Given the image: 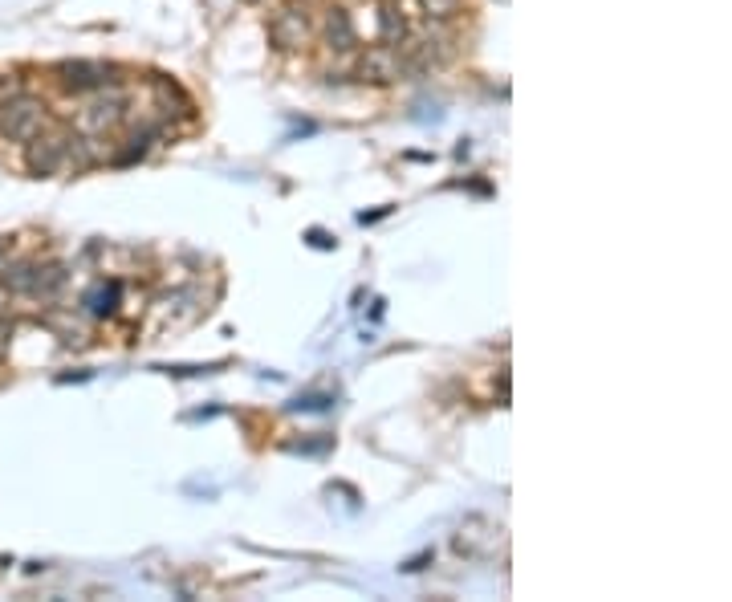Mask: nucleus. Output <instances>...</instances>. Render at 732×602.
<instances>
[{"label": "nucleus", "mask_w": 732, "mask_h": 602, "mask_svg": "<svg viewBox=\"0 0 732 602\" xmlns=\"http://www.w3.org/2000/svg\"><path fill=\"white\" fill-rule=\"evenodd\" d=\"M37 131H45V106H41L37 98L17 94V98H5V102H0V135H5V139L25 143V139H33Z\"/></svg>", "instance_id": "nucleus-1"}, {"label": "nucleus", "mask_w": 732, "mask_h": 602, "mask_svg": "<svg viewBox=\"0 0 732 602\" xmlns=\"http://www.w3.org/2000/svg\"><path fill=\"white\" fill-rule=\"evenodd\" d=\"M53 74H57V82L66 86L70 94H94L106 82H118L114 78L118 70L114 66H102V62H66V66H57Z\"/></svg>", "instance_id": "nucleus-2"}, {"label": "nucleus", "mask_w": 732, "mask_h": 602, "mask_svg": "<svg viewBox=\"0 0 732 602\" xmlns=\"http://www.w3.org/2000/svg\"><path fill=\"white\" fill-rule=\"evenodd\" d=\"M66 139L70 135H33V139H25L29 143V151H25V167L33 171V175H57L61 167H66Z\"/></svg>", "instance_id": "nucleus-3"}, {"label": "nucleus", "mask_w": 732, "mask_h": 602, "mask_svg": "<svg viewBox=\"0 0 732 602\" xmlns=\"http://www.w3.org/2000/svg\"><path fill=\"white\" fill-rule=\"evenodd\" d=\"M269 33H273V41H277L281 49L310 45V41L318 37V29H314V21H310V13H305V9H281V13L273 17Z\"/></svg>", "instance_id": "nucleus-4"}, {"label": "nucleus", "mask_w": 732, "mask_h": 602, "mask_svg": "<svg viewBox=\"0 0 732 602\" xmlns=\"http://www.w3.org/2000/svg\"><path fill=\"white\" fill-rule=\"evenodd\" d=\"M118 297H122V285H118V281H98V285H94V289L82 297V306H86V314H94V318H106V314H114Z\"/></svg>", "instance_id": "nucleus-5"}, {"label": "nucleus", "mask_w": 732, "mask_h": 602, "mask_svg": "<svg viewBox=\"0 0 732 602\" xmlns=\"http://www.w3.org/2000/svg\"><path fill=\"white\" fill-rule=\"evenodd\" d=\"M419 13L436 17V21H448L460 13V0H419Z\"/></svg>", "instance_id": "nucleus-6"}, {"label": "nucleus", "mask_w": 732, "mask_h": 602, "mask_svg": "<svg viewBox=\"0 0 732 602\" xmlns=\"http://www.w3.org/2000/svg\"><path fill=\"white\" fill-rule=\"evenodd\" d=\"M9 261H13V245H9V240H0V269H5Z\"/></svg>", "instance_id": "nucleus-7"}]
</instances>
